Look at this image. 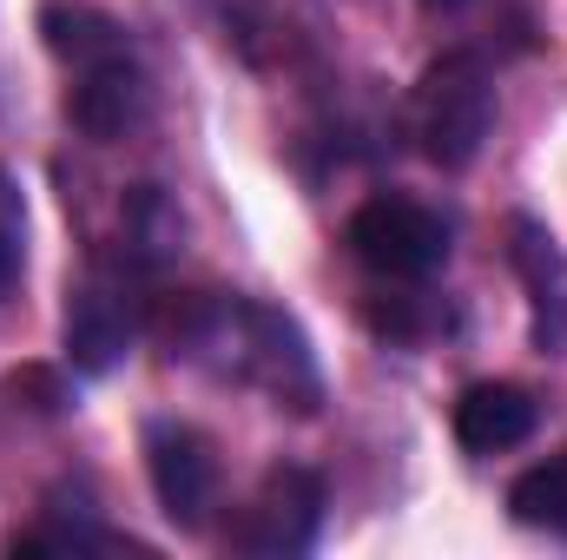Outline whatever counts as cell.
I'll return each mask as SVG.
<instances>
[{
    "label": "cell",
    "mask_w": 567,
    "mask_h": 560,
    "mask_svg": "<svg viewBox=\"0 0 567 560\" xmlns=\"http://www.w3.org/2000/svg\"><path fill=\"white\" fill-rule=\"evenodd\" d=\"M152 330L178 363H192L218 383L258 390L290 416H317V403H323L310 336L278 303L225 297V290H178V297H152Z\"/></svg>",
    "instance_id": "1"
},
{
    "label": "cell",
    "mask_w": 567,
    "mask_h": 560,
    "mask_svg": "<svg viewBox=\"0 0 567 560\" xmlns=\"http://www.w3.org/2000/svg\"><path fill=\"white\" fill-rule=\"evenodd\" d=\"M145 290H152V271H140L120 251H93V265L66 283V317H60L73 370L106 376V370L126 363L133 336L152 323V297Z\"/></svg>",
    "instance_id": "2"
},
{
    "label": "cell",
    "mask_w": 567,
    "mask_h": 560,
    "mask_svg": "<svg viewBox=\"0 0 567 560\" xmlns=\"http://www.w3.org/2000/svg\"><path fill=\"white\" fill-rule=\"evenodd\" d=\"M495 133V73L482 53L455 46L442 60H429L416 93H410V139L423 145L429 165L462 172L475 165V152Z\"/></svg>",
    "instance_id": "3"
},
{
    "label": "cell",
    "mask_w": 567,
    "mask_h": 560,
    "mask_svg": "<svg viewBox=\"0 0 567 560\" xmlns=\"http://www.w3.org/2000/svg\"><path fill=\"white\" fill-rule=\"evenodd\" d=\"M343 245H350V258H357L363 271H377V278H390V283L435 278V271L449 265V225H442L429 205L396 198V191L357 205L350 225H343Z\"/></svg>",
    "instance_id": "4"
},
{
    "label": "cell",
    "mask_w": 567,
    "mask_h": 560,
    "mask_svg": "<svg viewBox=\"0 0 567 560\" xmlns=\"http://www.w3.org/2000/svg\"><path fill=\"white\" fill-rule=\"evenodd\" d=\"M323 508H330L323 475L284 462V468H271V475L251 488V501L238 508V521H231V548H238V554H258V560L303 554V548L317 541V528H323Z\"/></svg>",
    "instance_id": "5"
},
{
    "label": "cell",
    "mask_w": 567,
    "mask_h": 560,
    "mask_svg": "<svg viewBox=\"0 0 567 560\" xmlns=\"http://www.w3.org/2000/svg\"><path fill=\"white\" fill-rule=\"evenodd\" d=\"M145 475L172 528L198 535L218 508V448L192 422H152L145 428Z\"/></svg>",
    "instance_id": "6"
},
{
    "label": "cell",
    "mask_w": 567,
    "mask_h": 560,
    "mask_svg": "<svg viewBox=\"0 0 567 560\" xmlns=\"http://www.w3.org/2000/svg\"><path fill=\"white\" fill-rule=\"evenodd\" d=\"M508 265L528 290V336L542 356H567V251L542 218H508Z\"/></svg>",
    "instance_id": "7"
},
{
    "label": "cell",
    "mask_w": 567,
    "mask_h": 560,
    "mask_svg": "<svg viewBox=\"0 0 567 560\" xmlns=\"http://www.w3.org/2000/svg\"><path fill=\"white\" fill-rule=\"evenodd\" d=\"M145 113H152V80H145V66L133 60V53L73 73L66 120H73L93 145H113V139H126V133H140Z\"/></svg>",
    "instance_id": "8"
},
{
    "label": "cell",
    "mask_w": 567,
    "mask_h": 560,
    "mask_svg": "<svg viewBox=\"0 0 567 560\" xmlns=\"http://www.w3.org/2000/svg\"><path fill=\"white\" fill-rule=\"evenodd\" d=\"M542 403L522 390V383H468L455 396V442L468 455H508L535 435Z\"/></svg>",
    "instance_id": "9"
},
{
    "label": "cell",
    "mask_w": 567,
    "mask_h": 560,
    "mask_svg": "<svg viewBox=\"0 0 567 560\" xmlns=\"http://www.w3.org/2000/svg\"><path fill=\"white\" fill-rule=\"evenodd\" d=\"M40 40H47V53H53L60 66H73V73L133 53V33H126L106 7H86V0H47V7H40Z\"/></svg>",
    "instance_id": "10"
},
{
    "label": "cell",
    "mask_w": 567,
    "mask_h": 560,
    "mask_svg": "<svg viewBox=\"0 0 567 560\" xmlns=\"http://www.w3.org/2000/svg\"><path fill=\"white\" fill-rule=\"evenodd\" d=\"M185 225H178V205L158 191V185H133L126 205H120V258H133L140 271H158L172 251H178Z\"/></svg>",
    "instance_id": "11"
},
{
    "label": "cell",
    "mask_w": 567,
    "mask_h": 560,
    "mask_svg": "<svg viewBox=\"0 0 567 560\" xmlns=\"http://www.w3.org/2000/svg\"><path fill=\"white\" fill-rule=\"evenodd\" d=\"M363 323L383 336V343H435L455 330V310L449 297L423 290V278L410 290H383V297H363Z\"/></svg>",
    "instance_id": "12"
},
{
    "label": "cell",
    "mask_w": 567,
    "mask_h": 560,
    "mask_svg": "<svg viewBox=\"0 0 567 560\" xmlns=\"http://www.w3.org/2000/svg\"><path fill=\"white\" fill-rule=\"evenodd\" d=\"M508 515L522 528H542V535H561L567 541V448L548 455L542 468H528L515 488H508Z\"/></svg>",
    "instance_id": "13"
},
{
    "label": "cell",
    "mask_w": 567,
    "mask_h": 560,
    "mask_svg": "<svg viewBox=\"0 0 567 560\" xmlns=\"http://www.w3.org/2000/svg\"><path fill=\"white\" fill-rule=\"evenodd\" d=\"M20 265H27V198H20V185L0 172V290H13Z\"/></svg>",
    "instance_id": "14"
},
{
    "label": "cell",
    "mask_w": 567,
    "mask_h": 560,
    "mask_svg": "<svg viewBox=\"0 0 567 560\" xmlns=\"http://www.w3.org/2000/svg\"><path fill=\"white\" fill-rule=\"evenodd\" d=\"M7 396H13V403H27V409H40V416H60V409L73 403L66 376H60V370H40V363L13 370V376H7Z\"/></svg>",
    "instance_id": "15"
},
{
    "label": "cell",
    "mask_w": 567,
    "mask_h": 560,
    "mask_svg": "<svg viewBox=\"0 0 567 560\" xmlns=\"http://www.w3.org/2000/svg\"><path fill=\"white\" fill-rule=\"evenodd\" d=\"M468 7H475V0H423V13H429V20H462Z\"/></svg>",
    "instance_id": "16"
}]
</instances>
